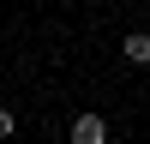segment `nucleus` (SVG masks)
<instances>
[{"label": "nucleus", "mask_w": 150, "mask_h": 144, "mask_svg": "<svg viewBox=\"0 0 150 144\" xmlns=\"http://www.w3.org/2000/svg\"><path fill=\"white\" fill-rule=\"evenodd\" d=\"M72 144H108V120L102 114H78L72 120Z\"/></svg>", "instance_id": "nucleus-1"}, {"label": "nucleus", "mask_w": 150, "mask_h": 144, "mask_svg": "<svg viewBox=\"0 0 150 144\" xmlns=\"http://www.w3.org/2000/svg\"><path fill=\"white\" fill-rule=\"evenodd\" d=\"M120 54H126L132 66H150V30H126L120 36Z\"/></svg>", "instance_id": "nucleus-2"}, {"label": "nucleus", "mask_w": 150, "mask_h": 144, "mask_svg": "<svg viewBox=\"0 0 150 144\" xmlns=\"http://www.w3.org/2000/svg\"><path fill=\"white\" fill-rule=\"evenodd\" d=\"M18 132V120H12V108H0V138H12Z\"/></svg>", "instance_id": "nucleus-3"}, {"label": "nucleus", "mask_w": 150, "mask_h": 144, "mask_svg": "<svg viewBox=\"0 0 150 144\" xmlns=\"http://www.w3.org/2000/svg\"><path fill=\"white\" fill-rule=\"evenodd\" d=\"M144 18H150V0H144Z\"/></svg>", "instance_id": "nucleus-4"}]
</instances>
